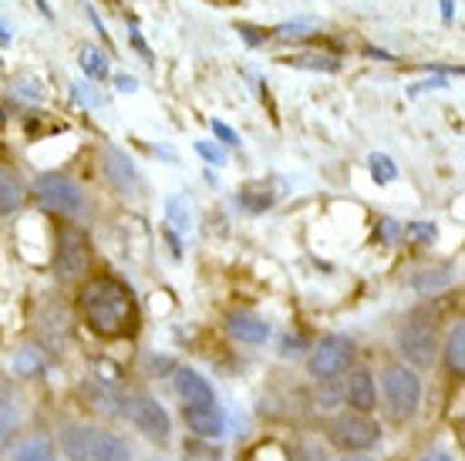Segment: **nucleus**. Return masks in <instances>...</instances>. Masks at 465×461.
<instances>
[{"label": "nucleus", "instance_id": "f257e3e1", "mask_svg": "<svg viewBox=\"0 0 465 461\" xmlns=\"http://www.w3.org/2000/svg\"><path fill=\"white\" fill-rule=\"evenodd\" d=\"M78 310H82L84 323L92 327V334L105 337V340L132 337L135 323H139V307H135L132 289L108 273L84 280L78 289Z\"/></svg>", "mask_w": 465, "mask_h": 461}, {"label": "nucleus", "instance_id": "f03ea898", "mask_svg": "<svg viewBox=\"0 0 465 461\" xmlns=\"http://www.w3.org/2000/svg\"><path fill=\"white\" fill-rule=\"evenodd\" d=\"M421 394H425V384H421V374L411 370L401 360H388L378 374V404H381L384 417L391 425H411L421 411Z\"/></svg>", "mask_w": 465, "mask_h": 461}, {"label": "nucleus", "instance_id": "7ed1b4c3", "mask_svg": "<svg viewBox=\"0 0 465 461\" xmlns=\"http://www.w3.org/2000/svg\"><path fill=\"white\" fill-rule=\"evenodd\" d=\"M324 438L331 448L341 455H361L381 445V421L374 415H358V411H334L324 421Z\"/></svg>", "mask_w": 465, "mask_h": 461}, {"label": "nucleus", "instance_id": "20e7f679", "mask_svg": "<svg viewBox=\"0 0 465 461\" xmlns=\"http://www.w3.org/2000/svg\"><path fill=\"white\" fill-rule=\"evenodd\" d=\"M395 347L401 364H408L411 370H431L435 360H439V337H435V327L421 310H411L401 320L395 334Z\"/></svg>", "mask_w": 465, "mask_h": 461}, {"label": "nucleus", "instance_id": "39448f33", "mask_svg": "<svg viewBox=\"0 0 465 461\" xmlns=\"http://www.w3.org/2000/svg\"><path fill=\"white\" fill-rule=\"evenodd\" d=\"M31 196L45 212L51 216H68V220H82L88 202H84V189L74 179L61 172H41L31 182Z\"/></svg>", "mask_w": 465, "mask_h": 461}, {"label": "nucleus", "instance_id": "423d86ee", "mask_svg": "<svg viewBox=\"0 0 465 461\" xmlns=\"http://www.w3.org/2000/svg\"><path fill=\"white\" fill-rule=\"evenodd\" d=\"M354 358H358V344L348 334H324L311 347L303 368H307V378L317 384L338 381V378H344L354 368Z\"/></svg>", "mask_w": 465, "mask_h": 461}, {"label": "nucleus", "instance_id": "0eeeda50", "mask_svg": "<svg viewBox=\"0 0 465 461\" xmlns=\"http://www.w3.org/2000/svg\"><path fill=\"white\" fill-rule=\"evenodd\" d=\"M125 417L128 425L139 431L142 438L155 448H173V417L163 407V401L149 391H135L125 397Z\"/></svg>", "mask_w": 465, "mask_h": 461}, {"label": "nucleus", "instance_id": "6e6552de", "mask_svg": "<svg viewBox=\"0 0 465 461\" xmlns=\"http://www.w3.org/2000/svg\"><path fill=\"white\" fill-rule=\"evenodd\" d=\"M92 266V246L84 240L78 226H58V250H54V277L58 280H78Z\"/></svg>", "mask_w": 465, "mask_h": 461}, {"label": "nucleus", "instance_id": "1a4fd4ad", "mask_svg": "<svg viewBox=\"0 0 465 461\" xmlns=\"http://www.w3.org/2000/svg\"><path fill=\"white\" fill-rule=\"evenodd\" d=\"M341 401L348 411L358 415H374L378 411V378L371 368H351L341 381Z\"/></svg>", "mask_w": 465, "mask_h": 461}, {"label": "nucleus", "instance_id": "9d476101", "mask_svg": "<svg viewBox=\"0 0 465 461\" xmlns=\"http://www.w3.org/2000/svg\"><path fill=\"white\" fill-rule=\"evenodd\" d=\"M102 172H105L108 185L115 189L118 196H135L139 192V169L128 152L118 145H102Z\"/></svg>", "mask_w": 465, "mask_h": 461}, {"label": "nucleus", "instance_id": "9b49d317", "mask_svg": "<svg viewBox=\"0 0 465 461\" xmlns=\"http://www.w3.org/2000/svg\"><path fill=\"white\" fill-rule=\"evenodd\" d=\"M183 421H186L189 435L196 441H220L223 435H226V415H223L220 401L186 404V407H183Z\"/></svg>", "mask_w": 465, "mask_h": 461}, {"label": "nucleus", "instance_id": "f8f14e48", "mask_svg": "<svg viewBox=\"0 0 465 461\" xmlns=\"http://www.w3.org/2000/svg\"><path fill=\"white\" fill-rule=\"evenodd\" d=\"M84 461H135L132 445L122 435L108 431L102 425H88V451Z\"/></svg>", "mask_w": 465, "mask_h": 461}, {"label": "nucleus", "instance_id": "ddd939ff", "mask_svg": "<svg viewBox=\"0 0 465 461\" xmlns=\"http://www.w3.org/2000/svg\"><path fill=\"white\" fill-rule=\"evenodd\" d=\"M226 330H230L232 340H240V344H246V347H260L273 337V327H270L263 317H256V313H250V310H232L230 317H226Z\"/></svg>", "mask_w": 465, "mask_h": 461}, {"label": "nucleus", "instance_id": "4468645a", "mask_svg": "<svg viewBox=\"0 0 465 461\" xmlns=\"http://www.w3.org/2000/svg\"><path fill=\"white\" fill-rule=\"evenodd\" d=\"M173 387H175V394H179V401L183 404H216V391H213V384L206 381L196 368H175Z\"/></svg>", "mask_w": 465, "mask_h": 461}, {"label": "nucleus", "instance_id": "2eb2a0df", "mask_svg": "<svg viewBox=\"0 0 465 461\" xmlns=\"http://www.w3.org/2000/svg\"><path fill=\"white\" fill-rule=\"evenodd\" d=\"M61 455L68 461H84V451H88V421H64L61 425Z\"/></svg>", "mask_w": 465, "mask_h": 461}, {"label": "nucleus", "instance_id": "dca6fc26", "mask_svg": "<svg viewBox=\"0 0 465 461\" xmlns=\"http://www.w3.org/2000/svg\"><path fill=\"white\" fill-rule=\"evenodd\" d=\"M439 358L445 360L449 374H455V378H462V374H465V323L462 320L449 330V337H445V347H439Z\"/></svg>", "mask_w": 465, "mask_h": 461}, {"label": "nucleus", "instance_id": "f3484780", "mask_svg": "<svg viewBox=\"0 0 465 461\" xmlns=\"http://www.w3.org/2000/svg\"><path fill=\"white\" fill-rule=\"evenodd\" d=\"M11 461H61V455H58V448L51 445V438L31 435V438H21L14 445Z\"/></svg>", "mask_w": 465, "mask_h": 461}, {"label": "nucleus", "instance_id": "a211bd4d", "mask_svg": "<svg viewBox=\"0 0 465 461\" xmlns=\"http://www.w3.org/2000/svg\"><path fill=\"white\" fill-rule=\"evenodd\" d=\"M14 427H17V401H14L11 387H0V448L14 435Z\"/></svg>", "mask_w": 465, "mask_h": 461}, {"label": "nucleus", "instance_id": "6ab92c4d", "mask_svg": "<svg viewBox=\"0 0 465 461\" xmlns=\"http://www.w3.org/2000/svg\"><path fill=\"white\" fill-rule=\"evenodd\" d=\"M78 64H82V71L88 74V78H105L108 74V58H105V51L102 47H94V44H82V58H78Z\"/></svg>", "mask_w": 465, "mask_h": 461}, {"label": "nucleus", "instance_id": "aec40b11", "mask_svg": "<svg viewBox=\"0 0 465 461\" xmlns=\"http://www.w3.org/2000/svg\"><path fill=\"white\" fill-rule=\"evenodd\" d=\"M41 368H45V354L35 350V347H21L11 360V370L17 378H31V374H37Z\"/></svg>", "mask_w": 465, "mask_h": 461}, {"label": "nucleus", "instance_id": "412c9836", "mask_svg": "<svg viewBox=\"0 0 465 461\" xmlns=\"http://www.w3.org/2000/svg\"><path fill=\"white\" fill-rule=\"evenodd\" d=\"M411 287H415V293H421V297H431V293H439V289L452 287V273H439V270H421L419 277L411 280Z\"/></svg>", "mask_w": 465, "mask_h": 461}, {"label": "nucleus", "instance_id": "4be33fe9", "mask_svg": "<svg viewBox=\"0 0 465 461\" xmlns=\"http://www.w3.org/2000/svg\"><path fill=\"white\" fill-rule=\"evenodd\" d=\"M240 202H243L250 212H263V209L273 206V192H270L267 182H250L243 192H240Z\"/></svg>", "mask_w": 465, "mask_h": 461}, {"label": "nucleus", "instance_id": "5701e85b", "mask_svg": "<svg viewBox=\"0 0 465 461\" xmlns=\"http://www.w3.org/2000/svg\"><path fill=\"white\" fill-rule=\"evenodd\" d=\"M165 216L173 220V226L179 232L193 230V206H189L186 196H169V202H165Z\"/></svg>", "mask_w": 465, "mask_h": 461}, {"label": "nucleus", "instance_id": "b1692460", "mask_svg": "<svg viewBox=\"0 0 465 461\" xmlns=\"http://www.w3.org/2000/svg\"><path fill=\"white\" fill-rule=\"evenodd\" d=\"M21 185L14 182L7 172H0V216H11V212H17L21 209Z\"/></svg>", "mask_w": 465, "mask_h": 461}, {"label": "nucleus", "instance_id": "393cba45", "mask_svg": "<svg viewBox=\"0 0 465 461\" xmlns=\"http://www.w3.org/2000/svg\"><path fill=\"white\" fill-rule=\"evenodd\" d=\"M368 165H371V175H374V182H381V185H388V182H395L398 179V165L384 152H371L368 155Z\"/></svg>", "mask_w": 465, "mask_h": 461}, {"label": "nucleus", "instance_id": "a878e982", "mask_svg": "<svg viewBox=\"0 0 465 461\" xmlns=\"http://www.w3.org/2000/svg\"><path fill=\"white\" fill-rule=\"evenodd\" d=\"M287 64H293V68H314V71L341 68V61L334 58V54H293V58H287Z\"/></svg>", "mask_w": 465, "mask_h": 461}, {"label": "nucleus", "instance_id": "bb28decb", "mask_svg": "<svg viewBox=\"0 0 465 461\" xmlns=\"http://www.w3.org/2000/svg\"><path fill=\"white\" fill-rule=\"evenodd\" d=\"M405 236L411 246H429V242L435 240V226H431V222H408Z\"/></svg>", "mask_w": 465, "mask_h": 461}, {"label": "nucleus", "instance_id": "cd10ccee", "mask_svg": "<svg viewBox=\"0 0 465 461\" xmlns=\"http://www.w3.org/2000/svg\"><path fill=\"white\" fill-rule=\"evenodd\" d=\"M128 44H132V47H135V51H139L142 61H149V64H152V61H155V58H152V47L145 44V37H142L139 24H132V27H128Z\"/></svg>", "mask_w": 465, "mask_h": 461}, {"label": "nucleus", "instance_id": "c85d7f7f", "mask_svg": "<svg viewBox=\"0 0 465 461\" xmlns=\"http://www.w3.org/2000/svg\"><path fill=\"white\" fill-rule=\"evenodd\" d=\"M210 128H213V135H216L223 145H240V135H236L226 122H220V118H210Z\"/></svg>", "mask_w": 465, "mask_h": 461}, {"label": "nucleus", "instance_id": "c756f323", "mask_svg": "<svg viewBox=\"0 0 465 461\" xmlns=\"http://www.w3.org/2000/svg\"><path fill=\"white\" fill-rule=\"evenodd\" d=\"M196 152L206 162H210V165H226V152H223L220 145H210V142H196Z\"/></svg>", "mask_w": 465, "mask_h": 461}, {"label": "nucleus", "instance_id": "7c9ffc66", "mask_svg": "<svg viewBox=\"0 0 465 461\" xmlns=\"http://www.w3.org/2000/svg\"><path fill=\"white\" fill-rule=\"evenodd\" d=\"M311 27H314V21H307V17H303V21H293V24H280L277 37H303Z\"/></svg>", "mask_w": 465, "mask_h": 461}, {"label": "nucleus", "instance_id": "2f4dec72", "mask_svg": "<svg viewBox=\"0 0 465 461\" xmlns=\"http://www.w3.org/2000/svg\"><path fill=\"white\" fill-rule=\"evenodd\" d=\"M378 236H381L384 242H395L398 236H401V226L391 220H381V226H378Z\"/></svg>", "mask_w": 465, "mask_h": 461}, {"label": "nucleus", "instance_id": "473e14b6", "mask_svg": "<svg viewBox=\"0 0 465 461\" xmlns=\"http://www.w3.org/2000/svg\"><path fill=\"white\" fill-rule=\"evenodd\" d=\"M186 461H220L213 451L199 448V445H193V448H186Z\"/></svg>", "mask_w": 465, "mask_h": 461}, {"label": "nucleus", "instance_id": "72a5a7b5", "mask_svg": "<svg viewBox=\"0 0 465 461\" xmlns=\"http://www.w3.org/2000/svg\"><path fill=\"white\" fill-rule=\"evenodd\" d=\"M115 84H118V92H135V88H139V81H135V78H128V74H118V78H115Z\"/></svg>", "mask_w": 465, "mask_h": 461}, {"label": "nucleus", "instance_id": "f704fd0d", "mask_svg": "<svg viewBox=\"0 0 465 461\" xmlns=\"http://www.w3.org/2000/svg\"><path fill=\"white\" fill-rule=\"evenodd\" d=\"M419 461H455V458H452V451H429V455Z\"/></svg>", "mask_w": 465, "mask_h": 461}, {"label": "nucleus", "instance_id": "c9c22d12", "mask_svg": "<svg viewBox=\"0 0 465 461\" xmlns=\"http://www.w3.org/2000/svg\"><path fill=\"white\" fill-rule=\"evenodd\" d=\"M442 17L445 21H452V0H442Z\"/></svg>", "mask_w": 465, "mask_h": 461}, {"label": "nucleus", "instance_id": "e433bc0d", "mask_svg": "<svg viewBox=\"0 0 465 461\" xmlns=\"http://www.w3.org/2000/svg\"><path fill=\"white\" fill-rule=\"evenodd\" d=\"M0 44H11V34H7V27L0 24Z\"/></svg>", "mask_w": 465, "mask_h": 461}, {"label": "nucleus", "instance_id": "4c0bfd02", "mask_svg": "<svg viewBox=\"0 0 465 461\" xmlns=\"http://www.w3.org/2000/svg\"><path fill=\"white\" fill-rule=\"evenodd\" d=\"M152 461H159V458H152Z\"/></svg>", "mask_w": 465, "mask_h": 461}]
</instances>
